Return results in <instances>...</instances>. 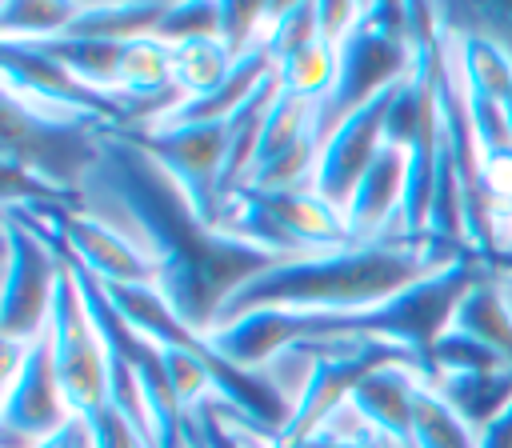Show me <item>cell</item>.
I'll return each mask as SVG.
<instances>
[{"label":"cell","mask_w":512,"mask_h":448,"mask_svg":"<svg viewBox=\"0 0 512 448\" xmlns=\"http://www.w3.org/2000/svg\"><path fill=\"white\" fill-rule=\"evenodd\" d=\"M408 4H364L360 24L340 40V72L332 92L316 104V136L320 144L332 136L340 120L360 112L368 100L388 92L412 72V32H408Z\"/></svg>","instance_id":"cell-3"},{"label":"cell","mask_w":512,"mask_h":448,"mask_svg":"<svg viewBox=\"0 0 512 448\" xmlns=\"http://www.w3.org/2000/svg\"><path fill=\"white\" fill-rule=\"evenodd\" d=\"M80 192L108 196L136 228V248L156 264V288L200 336L216 312L252 276L280 264L276 256L204 224L184 192L116 128L100 132V156Z\"/></svg>","instance_id":"cell-1"},{"label":"cell","mask_w":512,"mask_h":448,"mask_svg":"<svg viewBox=\"0 0 512 448\" xmlns=\"http://www.w3.org/2000/svg\"><path fill=\"white\" fill-rule=\"evenodd\" d=\"M448 328L480 340L484 348H492L512 368V304H508V292L492 268H484V276L464 292Z\"/></svg>","instance_id":"cell-15"},{"label":"cell","mask_w":512,"mask_h":448,"mask_svg":"<svg viewBox=\"0 0 512 448\" xmlns=\"http://www.w3.org/2000/svg\"><path fill=\"white\" fill-rule=\"evenodd\" d=\"M32 448H92V432H88V424L76 416V420H68L60 432H52V436L36 440Z\"/></svg>","instance_id":"cell-27"},{"label":"cell","mask_w":512,"mask_h":448,"mask_svg":"<svg viewBox=\"0 0 512 448\" xmlns=\"http://www.w3.org/2000/svg\"><path fill=\"white\" fill-rule=\"evenodd\" d=\"M128 144H136L196 208V216L220 228L224 216V164L232 128L224 124H136L116 128Z\"/></svg>","instance_id":"cell-6"},{"label":"cell","mask_w":512,"mask_h":448,"mask_svg":"<svg viewBox=\"0 0 512 448\" xmlns=\"http://www.w3.org/2000/svg\"><path fill=\"white\" fill-rule=\"evenodd\" d=\"M72 416L56 364H52V340L40 332L28 348L24 360L12 376H4V432L20 436L24 444H36L52 432H60Z\"/></svg>","instance_id":"cell-11"},{"label":"cell","mask_w":512,"mask_h":448,"mask_svg":"<svg viewBox=\"0 0 512 448\" xmlns=\"http://www.w3.org/2000/svg\"><path fill=\"white\" fill-rule=\"evenodd\" d=\"M404 192H408V156L392 144L380 148V156L372 160V168L364 172V180L352 192V204L344 212L352 244H368L380 236H396L400 232V208H404Z\"/></svg>","instance_id":"cell-12"},{"label":"cell","mask_w":512,"mask_h":448,"mask_svg":"<svg viewBox=\"0 0 512 448\" xmlns=\"http://www.w3.org/2000/svg\"><path fill=\"white\" fill-rule=\"evenodd\" d=\"M44 216L60 236L68 260L88 268L100 284H156V264L136 248V240L116 232L108 220L60 204H48Z\"/></svg>","instance_id":"cell-10"},{"label":"cell","mask_w":512,"mask_h":448,"mask_svg":"<svg viewBox=\"0 0 512 448\" xmlns=\"http://www.w3.org/2000/svg\"><path fill=\"white\" fill-rule=\"evenodd\" d=\"M480 432L452 408L436 384H420L412 404V448H476Z\"/></svg>","instance_id":"cell-19"},{"label":"cell","mask_w":512,"mask_h":448,"mask_svg":"<svg viewBox=\"0 0 512 448\" xmlns=\"http://www.w3.org/2000/svg\"><path fill=\"white\" fill-rule=\"evenodd\" d=\"M188 448H208V440H204V432H200L196 416H188Z\"/></svg>","instance_id":"cell-29"},{"label":"cell","mask_w":512,"mask_h":448,"mask_svg":"<svg viewBox=\"0 0 512 448\" xmlns=\"http://www.w3.org/2000/svg\"><path fill=\"white\" fill-rule=\"evenodd\" d=\"M320 40V12L316 4H276L272 20L264 28V44L272 52V60H288L292 52L308 48Z\"/></svg>","instance_id":"cell-23"},{"label":"cell","mask_w":512,"mask_h":448,"mask_svg":"<svg viewBox=\"0 0 512 448\" xmlns=\"http://www.w3.org/2000/svg\"><path fill=\"white\" fill-rule=\"evenodd\" d=\"M476 448H512V404L500 408L484 428H480V444Z\"/></svg>","instance_id":"cell-28"},{"label":"cell","mask_w":512,"mask_h":448,"mask_svg":"<svg viewBox=\"0 0 512 448\" xmlns=\"http://www.w3.org/2000/svg\"><path fill=\"white\" fill-rule=\"evenodd\" d=\"M112 308L152 344L160 348H196L204 344V336L196 328H188L180 320V312L168 304V296L156 288V284H104Z\"/></svg>","instance_id":"cell-14"},{"label":"cell","mask_w":512,"mask_h":448,"mask_svg":"<svg viewBox=\"0 0 512 448\" xmlns=\"http://www.w3.org/2000/svg\"><path fill=\"white\" fill-rule=\"evenodd\" d=\"M400 84H392L388 92H380L376 100H368L360 112H352L348 120H340L332 128V136L320 144V160H316V176L312 188L316 196H324L340 216L352 204L356 184L364 180V172L372 168V160L384 148V124H388V108Z\"/></svg>","instance_id":"cell-9"},{"label":"cell","mask_w":512,"mask_h":448,"mask_svg":"<svg viewBox=\"0 0 512 448\" xmlns=\"http://www.w3.org/2000/svg\"><path fill=\"white\" fill-rule=\"evenodd\" d=\"M168 4H84L80 16L64 36H92V40H112V44H132L156 36Z\"/></svg>","instance_id":"cell-17"},{"label":"cell","mask_w":512,"mask_h":448,"mask_svg":"<svg viewBox=\"0 0 512 448\" xmlns=\"http://www.w3.org/2000/svg\"><path fill=\"white\" fill-rule=\"evenodd\" d=\"M464 248L460 240L420 232V236H380L368 244H348L336 252L296 256L252 276L228 304L216 312V324H228L256 308H288V312H364L372 304L392 300L416 280L452 264Z\"/></svg>","instance_id":"cell-2"},{"label":"cell","mask_w":512,"mask_h":448,"mask_svg":"<svg viewBox=\"0 0 512 448\" xmlns=\"http://www.w3.org/2000/svg\"><path fill=\"white\" fill-rule=\"evenodd\" d=\"M36 48H44L52 60H60L72 76H80L84 84L116 96L120 92V60H124V44L112 40H92V36H52V40H36Z\"/></svg>","instance_id":"cell-18"},{"label":"cell","mask_w":512,"mask_h":448,"mask_svg":"<svg viewBox=\"0 0 512 448\" xmlns=\"http://www.w3.org/2000/svg\"><path fill=\"white\" fill-rule=\"evenodd\" d=\"M84 4H52V0H40V4H4L0 8V32L4 40H52V36H64L72 28V20L80 16Z\"/></svg>","instance_id":"cell-22"},{"label":"cell","mask_w":512,"mask_h":448,"mask_svg":"<svg viewBox=\"0 0 512 448\" xmlns=\"http://www.w3.org/2000/svg\"><path fill=\"white\" fill-rule=\"evenodd\" d=\"M344 416H348V404H344V408H340V412H336V416H332V420H328L304 448H392V444H384L360 416H356L352 424H348Z\"/></svg>","instance_id":"cell-25"},{"label":"cell","mask_w":512,"mask_h":448,"mask_svg":"<svg viewBox=\"0 0 512 448\" xmlns=\"http://www.w3.org/2000/svg\"><path fill=\"white\" fill-rule=\"evenodd\" d=\"M48 340H52V364L64 388V400L72 416L88 420L100 408L112 404V372H108V344L100 328L88 316L84 292L76 284L72 264L60 276L52 316H48Z\"/></svg>","instance_id":"cell-7"},{"label":"cell","mask_w":512,"mask_h":448,"mask_svg":"<svg viewBox=\"0 0 512 448\" xmlns=\"http://www.w3.org/2000/svg\"><path fill=\"white\" fill-rule=\"evenodd\" d=\"M336 72H340V52L328 40H316V44H308V48H300L276 64V84H280V92H292V96L320 104L332 92Z\"/></svg>","instance_id":"cell-21"},{"label":"cell","mask_w":512,"mask_h":448,"mask_svg":"<svg viewBox=\"0 0 512 448\" xmlns=\"http://www.w3.org/2000/svg\"><path fill=\"white\" fill-rule=\"evenodd\" d=\"M452 60H456L460 84L472 100L504 104V96L512 88V52H508V44H500L496 36H484V32H460Z\"/></svg>","instance_id":"cell-16"},{"label":"cell","mask_w":512,"mask_h":448,"mask_svg":"<svg viewBox=\"0 0 512 448\" xmlns=\"http://www.w3.org/2000/svg\"><path fill=\"white\" fill-rule=\"evenodd\" d=\"M60 236L44 228L32 212L12 208L4 224V296H0V332L4 344H32L48 332L52 300L68 260L56 256Z\"/></svg>","instance_id":"cell-5"},{"label":"cell","mask_w":512,"mask_h":448,"mask_svg":"<svg viewBox=\"0 0 512 448\" xmlns=\"http://www.w3.org/2000/svg\"><path fill=\"white\" fill-rule=\"evenodd\" d=\"M0 64H4V88L48 104V108H64V112H80L92 116L108 128H128V100H116L92 84H84L80 76H72L60 60H52L44 48L28 44V40H0Z\"/></svg>","instance_id":"cell-8"},{"label":"cell","mask_w":512,"mask_h":448,"mask_svg":"<svg viewBox=\"0 0 512 448\" xmlns=\"http://www.w3.org/2000/svg\"><path fill=\"white\" fill-rule=\"evenodd\" d=\"M236 56L224 48V40H188L172 48V76L176 88L184 92V100H204L212 96L228 72H232Z\"/></svg>","instance_id":"cell-20"},{"label":"cell","mask_w":512,"mask_h":448,"mask_svg":"<svg viewBox=\"0 0 512 448\" xmlns=\"http://www.w3.org/2000/svg\"><path fill=\"white\" fill-rule=\"evenodd\" d=\"M220 232L276 260L336 252L352 244L348 220L324 196H316V188H240L224 204Z\"/></svg>","instance_id":"cell-4"},{"label":"cell","mask_w":512,"mask_h":448,"mask_svg":"<svg viewBox=\"0 0 512 448\" xmlns=\"http://www.w3.org/2000/svg\"><path fill=\"white\" fill-rule=\"evenodd\" d=\"M424 376L408 364H384L352 388L356 416L392 448H412V404Z\"/></svg>","instance_id":"cell-13"},{"label":"cell","mask_w":512,"mask_h":448,"mask_svg":"<svg viewBox=\"0 0 512 448\" xmlns=\"http://www.w3.org/2000/svg\"><path fill=\"white\" fill-rule=\"evenodd\" d=\"M84 424H88V432H92V448H148V440L128 424V416H124L116 404L100 408V412L88 416Z\"/></svg>","instance_id":"cell-26"},{"label":"cell","mask_w":512,"mask_h":448,"mask_svg":"<svg viewBox=\"0 0 512 448\" xmlns=\"http://www.w3.org/2000/svg\"><path fill=\"white\" fill-rule=\"evenodd\" d=\"M504 120H508V132H512V88H508V96H504Z\"/></svg>","instance_id":"cell-30"},{"label":"cell","mask_w":512,"mask_h":448,"mask_svg":"<svg viewBox=\"0 0 512 448\" xmlns=\"http://www.w3.org/2000/svg\"><path fill=\"white\" fill-rule=\"evenodd\" d=\"M156 40L176 48L188 40H220V4L212 0H196V4H168Z\"/></svg>","instance_id":"cell-24"}]
</instances>
